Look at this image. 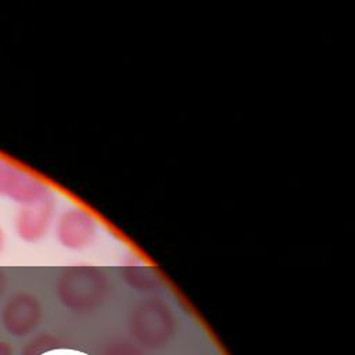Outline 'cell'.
Segmentation results:
<instances>
[{"mask_svg": "<svg viewBox=\"0 0 355 355\" xmlns=\"http://www.w3.org/2000/svg\"><path fill=\"white\" fill-rule=\"evenodd\" d=\"M128 284L137 290H154L159 286V277L154 270L140 265H130L123 269Z\"/></svg>", "mask_w": 355, "mask_h": 355, "instance_id": "cell-7", "label": "cell"}, {"mask_svg": "<svg viewBox=\"0 0 355 355\" xmlns=\"http://www.w3.org/2000/svg\"><path fill=\"white\" fill-rule=\"evenodd\" d=\"M129 330L143 347L158 348L165 345L175 331V316L161 298H147L130 312Z\"/></svg>", "mask_w": 355, "mask_h": 355, "instance_id": "cell-2", "label": "cell"}, {"mask_svg": "<svg viewBox=\"0 0 355 355\" xmlns=\"http://www.w3.org/2000/svg\"><path fill=\"white\" fill-rule=\"evenodd\" d=\"M93 236V220L80 209H69L58 220L57 239L64 247L82 248L92 241Z\"/></svg>", "mask_w": 355, "mask_h": 355, "instance_id": "cell-6", "label": "cell"}, {"mask_svg": "<svg viewBox=\"0 0 355 355\" xmlns=\"http://www.w3.org/2000/svg\"><path fill=\"white\" fill-rule=\"evenodd\" d=\"M47 194L44 184L36 178L21 171L4 158H0V197L28 204Z\"/></svg>", "mask_w": 355, "mask_h": 355, "instance_id": "cell-4", "label": "cell"}, {"mask_svg": "<svg viewBox=\"0 0 355 355\" xmlns=\"http://www.w3.org/2000/svg\"><path fill=\"white\" fill-rule=\"evenodd\" d=\"M4 244H6V233H4L3 227L0 226V252H1L3 248H4Z\"/></svg>", "mask_w": 355, "mask_h": 355, "instance_id": "cell-10", "label": "cell"}, {"mask_svg": "<svg viewBox=\"0 0 355 355\" xmlns=\"http://www.w3.org/2000/svg\"><path fill=\"white\" fill-rule=\"evenodd\" d=\"M55 291L58 300L75 312H87L103 304L108 294V280L93 265H71L61 270Z\"/></svg>", "mask_w": 355, "mask_h": 355, "instance_id": "cell-1", "label": "cell"}, {"mask_svg": "<svg viewBox=\"0 0 355 355\" xmlns=\"http://www.w3.org/2000/svg\"><path fill=\"white\" fill-rule=\"evenodd\" d=\"M103 355H143V354L130 343L119 341L110 345Z\"/></svg>", "mask_w": 355, "mask_h": 355, "instance_id": "cell-8", "label": "cell"}, {"mask_svg": "<svg viewBox=\"0 0 355 355\" xmlns=\"http://www.w3.org/2000/svg\"><path fill=\"white\" fill-rule=\"evenodd\" d=\"M42 304L31 293L19 291L12 294L3 306L1 324L15 337H24L32 333L42 320Z\"/></svg>", "mask_w": 355, "mask_h": 355, "instance_id": "cell-3", "label": "cell"}, {"mask_svg": "<svg viewBox=\"0 0 355 355\" xmlns=\"http://www.w3.org/2000/svg\"><path fill=\"white\" fill-rule=\"evenodd\" d=\"M7 283H8V280H7V275H6V272H4L3 269H0V298H1V297H3V294L6 293Z\"/></svg>", "mask_w": 355, "mask_h": 355, "instance_id": "cell-9", "label": "cell"}, {"mask_svg": "<svg viewBox=\"0 0 355 355\" xmlns=\"http://www.w3.org/2000/svg\"><path fill=\"white\" fill-rule=\"evenodd\" d=\"M53 211L54 202L49 194L36 201L22 204L15 216V232L18 237L26 243L39 241L47 233Z\"/></svg>", "mask_w": 355, "mask_h": 355, "instance_id": "cell-5", "label": "cell"}]
</instances>
